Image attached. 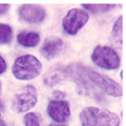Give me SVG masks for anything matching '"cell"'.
<instances>
[{
	"label": "cell",
	"instance_id": "6da1fadb",
	"mask_svg": "<svg viewBox=\"0 0 126 126\" xmlns=\"http://www.w3.org/2000/svg\"><path fill=\"white\" fill-rule=\"evenodd\" d=\"M63 71L65 78L72 79L78 85L93 83L108 95L114 97H120L122 95V88L118 83L82 64L72 63L63 66Z\"/></svg>",
	"mask_w": 126,
	"mask_h": 126
},
{
	"label": "cell",
	"instance_id": "ba28073f",
	"mask_svg": "<svg viewBox=\"0 0 126 126\" xmlns=\"http://www.w3.org/2000/svg\"><path fill=\"white\" fill-rule=\"evenodd\" d=\"M18 15L21 19L26 22L40 23L44 20L46 16V12L41 6L25 4L18 9Z\"/></svg>",
	"mask_w": 126,
	"mask_h": 126
},
{
	"label": "cell",
	"instance_id": "d6986e66",
	"mask_svg": "<svg viewBox=\"0 0 126 126\" xmlns=\"http://www.w3.org/2000/svg\"><path fill=\"white\" fill-rule=\"evenodd\" d=\"M0 126H6V123L4 122V120L2 119V116L0 115Z\"/></svg>",
	"mask_w": 126,
	"mask_h": 126
},
{
	"label": "cell",
	"instance_id": "e0dca14e",
	"mask_svg": "<svg viewBox=\"0 0 126 126\" xmlns=\"http://www.w3.org/2000/svg\"><path fill=\"white\" fill-rule=\"evenodd\" d=\"M10 8V5L8 4H0V15H4L6 14Z\"/></svg>",
	"mask_w": 126,
	"mask_h": 126
},
{
	"label": "cell",
	"instance_id": "7a4b0ae2",
	"mask_svg": "<svg viewBox=\"0 0 126 126\" xmlns=\"http://www.w3.org/2000/svg\"><path fill=\"white\" fill-rule=\"evenodd\" d=\"M83 126H119L120 118L116 113L97 107H88L80 114Z\"/></svg>",
	"mask_w": 126,
	"mask_h": 126
},
{
	"label": "cell",
	"instance_id": "5b68a950",
	"mask_svg": "<svg viewBox=\"0 0 126 126\" xmlns=\"http://www.w3.org/2000/svg\"><path fill=\"white\" fill-rule=\"evenodd\" d=\"M38 102V94L35 87L25 86L22 93L15 95L12 101V108L16 113H25L29 111Z\"/></svg>",
	"mask_w": 126,
	"mask_h": 126
},
{
	"label": "cell",
	"instance_id": "7402d4cb",
	"mask_svg": "<svg viewBox=\"0 0 126 126\" xmlns=\"http://www.w3.org/2000/svg\"><path fill=\"white\" fill-rule=\"evenodd\" d=\"M0 93H1V83H0Z\"/></svg>",
	"mask_w": 126,
	"mask_h": 126
},
{
	"label": "cell",
	"instance_id": "44dd1931",
	"mask_svg": "<svg viewBox=\"0 0 126 126\" xmlns=\"http://www.w3.org/2000/svg\"><path fill=\"white\" fill-rule=\"evenodd\" d=\"M50 126H65V125H55V124H51Z\"/></svg>",
	"mask_w": 126,
	"mask_h": 126
},
{
	"label": "cell",
	"instance_id": "7c38bea8",
	"mask_svg": "<svg viewBox=\"0 0 126 126\" xmlns=\"http://www.w3.org/2000/svg\"><path fill=\"white\" fill-rule=\"evenodd\" d=\"M122 24H123V16L117 17L112 30V38L118 44L122 43Z\"/></svg>",
	"mask_w": 126,
	"mask_h": 126
},
{
	"label": "cell",
	"instance_id": "9a60e30c",
	"mask_svg": "<svg viewBox=\"0 0 126 126\" xmlns=\"http://www.w3.org/2000/svg\"><path fill=\"white\" fill-rule=\"evenodd\" d=\"M25 126H40L41 125V116L37 113H27L23 117Z\"/></svg>",
	"mask_w": 126,
	"mask_h": 126
},
{
	"label": "cell",
	"instance_id": "277c9868",
	"mask_svg": "<svg viewBox=\"0 0 126 126\" xmlns=\"http://www.w3.org/2000/svg\"><path fill=\"white\" fill-rule=\"evenodd\" d=\"M93 62L99 67L107 70L116 69L120 64V59L117 53L110 46L98 45L92 54Z\"/></svg>",
	"mask_w": 126,
	"mask_h": 126
},
{
	"label": "cell",
	"instance_id": "ac0fdd59",
	"mask_svg": "<svg viewBox=\"0 0 126 126\" xmlns=\"http://www.w3.org/2000/svg\"><path fill=\"white\" fill-rule=\"evenodd\" d=\"M54 96H57L56 99H60V100H61L63 96H64V94H63L62 92H59V91H58V92H55V93H54Z\"/></svg>",
	"mask_w": 126,
	"mask_h": 126
},
{
	"label": "cell",
	"instance_id": "8fae6325",
	"mask_svg": "<svg viewBox=\"0 0 126 126\" xmlns=\"http://www.w3.org/2000/svg\"><path fill=\"white\" fill-rule=\"evenodd\" d=\"M63 79H65L63 66H59L48 71V73L44 77V83L48 87H54L57 84L61 83Z\"/></svg>",
	"mask_w": 126,
	"mask_h": 126
},
{
	"label": "cell",
	"instance_id": "5bb4252c",
	"mask_svg": "<svg viewBox=\"0 0 126 126\" xmlns=\"http://www.w3.org/2000/svg\"><path fill=\"white\" fill-rule=\"evenodd\" d=\"M82 6L85 8V10L94 13V14L109 12L116 7L115 5H89V4H83Z\"/></svg>",
	"mask_w": 126,
	"mask_h": 126
},
{
	"label": "cell",
	"instance_id": "3957f363",
	"mask_svg": "<svg viewBox=\"0 0 126 126\" xmlns=\"http://www.w3.org/2000/svg\"><path fill=\"white\" fill-rule=\"evenodd\" d=\"M41 62L33 55H23L16 59L13 65V74L18 80H32L42 71Z\"/></svg>",
	"mask_w": 126,
	"mask_h": 126
},
{
	"label": "cell",
	"instance_id": "4fadbf2b",
	"mask_svg": "<svg viewBox=\"0 0 126 126\" xmlns=\"http://www.w3.org/2000/svg\"><path fill=\"white\" fill-rule=\"evenodd\" d=\"M13 40V30L10 25L0 23V44L10 43Z\"/></svg>",
	"mask_w": 126,
	"mask_h": 126
},
{
	"label": "cell",
	"instance_id": "ffe728a7",
	"mask_svg": "<svg viewBox=\"0 0 126 126\" xmlns=\"http://www.w3.org/2000/svg\"><path fill=\"white\" fill-rule=\"evenodd\" d=\"M3 107H4V106H3V104H2V102L0 101V111H1L2 109H3Z\"/></svg>",
	"mask_w": 126,
	"mask_h": 126
},
{
	"label": "cell",
	"instance_id": "2e32d148",
	"mask_svg": "<svg viewBox=\"0 0 126 126\" xmlns=\"http://www.w3.org/2000/svg\"><path fill=\"white\" fill-rule=\"evenodd\" d=\"M7 69V63L5 62V60L2 58V56L0 55V74H3Z\"/></svg>",
	"mask_w": 126,
	"mask_h": 126
},
{
	"label": "cell",
	"instance_id": "52a82bcc",
	"mask_svg": "<svg viewBox=\"0 0 126 126\" xmlns=\"http://www.w3.org/2000/svg\"><path fill=\"white\" fill-rule=\"evenodd\" d=\"M47 113L51 119L58 123L66 122L70 117L69 104L60 99H53L47 106Z\"/></svg>",
	"mask_w": 126,
	"mask_h": 126
},
{
	"label": "cell",
	"instance_id": "9c48e42d",
	"mask_svg": "<svg viewBox=\"0 0 126 126\" xmlns=\"http://www.w3.org/2000/svg\"><path fill=\"white\" fill-rule=\"evenodd\" d=\"M63 47V42L57 37L47 38L42 46L41 52L46 60H52L57 55H59Z\"/></svg>",
	"mask_w": 126,
	"mask_h": 126
},
{
	"label": "cell",
	"instance_id": "8992f818",
	"mask_svg": "<svg viewBox=\"0 0 126 126\" xmlns=\"http://www.w3.org/2000/svg\"><path fill=\"white\" fill-rule=\"evenodd\" d=\"M89 20V14L85 10L71 9L63 19V30L68 35H75L81 30Z\"/></svg>",
	"mask_w": 126,
	"mask_h": 126
},
{
	"label": "cell",
	"instance_id": "30bf717a",
	"mask_svg": "<svg viewBox=\"0 0 126 126\" xmlns=\"http://www.w3.org/2000/svg\"><path fill=\"white\" fill-rule=\"evenodd\" d=\"M16 39L17 42L24 47H35L40 43L41 41L40 35L36 32H20L17 35Z\"/></svg>",
	"mask_w": 126,
	"mask_h": 126
}]
</instances>
